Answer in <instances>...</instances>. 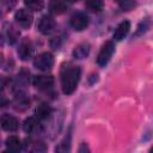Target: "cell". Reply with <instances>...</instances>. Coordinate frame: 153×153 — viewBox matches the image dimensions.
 <instances>
[{
  "label": "cell",
  "instance_id": "cell-1",
  "mask_svg": "<svg viewBox=\"0 0 153 153\" xmlns=\"http://www.w3.org/2000/svg\"><path fill=\"white\" fill-rule=\"evenodd\" d=\"M81 76V69L79 66L71 63L63 65L61 68V87L65 94H72L79 84Z\"/></svg>",
  "mask_w": 153,
  "mask_h": 153
},
{
  "label": "cell",
  "instance_id": "cell-2",
  "mask_svg": "<svg viewBox=\"0 0 153 153\" xmlns=\"http://www.w3.org/2000/svg\"><path fill=\"white\" fill-rule=\"evenodd\" d=\"M24 149L26 153H47V145L37 137H27L24 141Z\"/></svg>",
  "mask_w": 153,
  "mask_h": 153
},
{
  "label": "cell",
  "instance_id": "cell-3",
  "mask_svg": "<svg viewBox=\"0 0 153 153\" xmlns=\"http://www.w3.org/2000/svg\"><path fill=\"white\" fill-rule=\"evenodd\" d=\"M115 51V45L111 41H108L103 44L98 56H97V63L99 67H105L108 65V62L110 61L112 54Z\"/></svg>",
  "mask_w": 153,
  "mask_h": 153
},
{
  "label": "cell",
  "instance_id": "cell-4",
  "mask_svg": "<svg viewBox=\"0 0 153 153\" xmlns=\"http://www.w3.org/2000/svg\"><path fill=\"white\" fill-rule=\"evenodd\" d=\"M33 66L39 71H49L54 66V56L50 53H42L35 57Z\"/></svg>",
  "mask_w": 153,
  "mask_h": 153
},
{
  "label": "cell",
  "instance_id": "cell-5",
  "mask_svg": "<svg viewBox=\"0 0 153 153\" xmlns=\"http://www.w3.org/2000/svg\"><path fill=\"white\" fill-rule=\"evenodd\" d=\"M14 19L17 22V24L24 29H27L31 26L32 22H33V16L32 12L27 8H19L16 14H14Z\"/></svg>",
  "mask_w": 153,
  "mask_h": 153
},
{
  "label": "cell",
  "instance_id": "cell-6",
  "mask_svg": "<svg viewBox=\"0 0 153 153\" xmlns=\"http://www.w3.org/2000/svg\"><path fill=\"white\" fill-rule=\"evenodd\" d=\"M69 23L75 31H82L88 25V17L84 12H76L71 17Z\"/></svg>",
  "mask_w": 153,
  "mask_h": 153
},
{
  "label": "cell",
  "instance_id": "cell-7",
  "mask_svg": "<svg viewBox=\"0 0 153 153\" xmlns=\"http://www.w3.org/2000/svg\"><path fill=\"white\" fill-rule=\"evenodd\" d=\"M37 27L39 30V32H42L43 35H48V33H51L55 27H56V23H55V19L51 17V16H42L38 20V24H37Z\"/></svg>",
  "mask_w": 153,
  "mask_h": 153
},
{
  "label": "cell",
  "instance_id": "cell-8",
  "mask_svg": "<svg viewBox=\"0 0 153 153\" xmlns=\"http://www.w3.org/2000/svg\"><path fill=\"white\" fill-rule=\"evenodd\" d=\"M0 126L6 131H16L19 128V122L14 116L8 114H4L0 117Z\"/></svg>",
  "mask_w": 153,
  "mask_h": 153
},
{
  "label": "cell",
  "instance_id": "cell-9",
  "mask_svg": "<svg viewBox=\"0 0 153 153\" xmlns=\"http://www.w3.org/2000/svg\"><path fill=\"white\" fill-rule=\"evenodd\" d=\"M33 85L41 91H48L54 85V78L51 75H37L33 79Z\"/></svg>",
  "mask_w": 153,
  "mask_h": 153
},
{
  "label": "cell",
  "instance_id": "cell-10",
  "mask_svg": "<svg viewBox=\"0 0 153 153\" xmlns=\"http://www.w3.org/2000/svg\"><path fill=\"white\" fill-rule=\"evenodd\" d=\"M32 53H33V45L30 42V39L29 38L23 39L20 42V44H19V48H18V55H19V57L23 61H26V60H29L32 56Z\"/></svg>",
  "mask_w": 153,
  "mask_h": 153
},
{
  "label": "cell",
  "instance_id": "cell-11",
  "mask_svg": "<svg viewBox=\"0 0 153 153\" xmlns=\"http://www.w3.org/2000/svg\"><path fill=\"white\" fill-rule=\"evenodd\" d=\"M23 129L27 134H37L38 131H41L42 127L36 117H27L23 123Z\"/></svg>",
  "mask_w": 153,
  "mask_h": 153
},
{
  "label": "cell",
  "instance_id": "cell-12",
  "mask_svg": "<svg viewBox=\"0 0 153 153\" xmlns=\"http://www.w3.org/2000/svg\"><path fill=\"white\" fill-rule=\"evenodd\" d=\"M130 30V23L128 20H123L121 22L117 27L115 29V32H114V39L115 41H122L129 32Z\"/></svg>",
  "mask_w": 153,
  "mask_h": 153
},
{
  "label": "cell",
  "instance_id": "cell-13",
  "mask_svg": "<svg viewBox=\"0 0 153 153\" xmlns=\"http://www.w3.org/2000/svg\"><path fill=\"white\" fill-rule=\"evenodd\" d=\"M71 141H72V135H71V130L67 133V135H65V137L60 141V143H57V146L55 147V153H69L71 152Z\"/></svg>",
  "mask_w": 153,
  "mask_h": 153
},
{
  "label": "cell",
  "instance_id": "cell-14",
  "mask_svg": "<svg viewBox=\"0 0 153 153\" xmlns=\"http://www.w3.org/2000/svg\"><path fill=\"white\" fill-rule=\"evenodd\" d=\"M6 147H7V152H10V153H20L22 142L17 136L12 135L6 139Z\"/></svg>",
  "mask_w": 153,
  "mask_h": 153
},
{
  "label": "cell",
  "instance_id": "cell-15",
  "mask_svg": "<svg viewBox=\"0 0 153 153\" xmlns=\"http://www.w3.org/2000/svg\"><path fill=\"white\" fill-rule=\"evenodd\" d=\"M50 114H51V108L47 103H41L35 111L37 120H47L50 116Z\"/></svg>",
  "mask_w": 153,
  "mask_h": 153
},
{
  "label": "cell",
  "instance_id": "cell-16",
  "mask_svg": "<svg viewBox=\"0 0 153 153\" xmlns=\"http://www.w3.org/2000/svg\"><path fill=\"white\" fill-rule=\"evenodd\" d=\"M90 53V45L87 43H80L78 44L73 50V56L75 59H84Z\"/></svg>",
  "mask_w": 153,
  "mask_h": 153
},
{
  "label": "cell",
  "instance_id": "cell-17",
  "mask_svg": "<svg viewBox=\"0 0 153 153\" xmlns=\"http://www.w3.org/2000/svg\"><path fill=\"white\" fill-rule=\"evenodd\" d=\"M67 8H68V5L66 2H62V1H51L49 4L50 12L55 13V14H61V13L66 12Z\"/></svg>",
  "mask_w": 153,
  "mask_h": 153
},
{
  "label": "cell",
  "instance_id": "cell-18",
  "mask_svg": "<svg viewBox=\"0 0 153 153\" xmlns=\"http://www.w3.org/2000/svg\"><path fill=\"white\" fill-rule=\"evenodd\" d=\"M6 35H7V39H8V42H10L11 44L16 43L17 39H18V37H19L18 30H17L12 24L6 25Z\"/></svg>",
  "mask_w": 153,
  "mask_h": 153
},
{
  "label": "cell",
  "instance_id": "cell-19",
  "mask_svg": "<svg viewBox=\"0 0 153 153\" xmlns=\"http://www.w3.org/2000/svg\"><path fill=\"white\" fill-rule=\"evenodd\" d=\"M85 7L91 11V12H99L103 10L104 7V2L99 1V0H92V1H86L85 2Z\"/></svg>",
  "mask_w": 153,
  "mask_h": 153
},
{
  "label": "cell",
  "instance_id": "cell-20",
  "mask_svg": "<svg viewBox=\"0 0 153 153\" xmlns=\"http://www.w3.org/2000/svg\"><path fill=\"white\" fill-rule=\"evenodd\" d=\"M14 104H16V105H18V106H17V109H18V110H24V109H26V108H27L29 102H27V99H26L25 94L19 93V94H17V96H16Z\"/></svg>",
  "mask_w": 153,
  "mask_h": 153
},
{
  "label": "cell",
  "instance_id": "cell-21",
  "mask_svg": "<svg viewBox=\"0 0 153 153\" xmlns=\"http://www.w3.org/2000/svg\"><path fill=\"white\" fill-rule=\"evenodd\" d=\"M25 5L29 7V10H33V11H39L43 8L44 6V2L43 1H25Z\"/></svg>",
  "mask_w": 153,
  "mask_h": 153
},
{
  "label": "cell",
  "instance_id": "cell-22",
  "mask_svg": "<svg viewBox=\"0 0 153 153\" xmlns=\"http://www.w3.org/2000/svg\"><path fill=\"white\" fill-rule=\"evenodd\" d=\"M148 27H149V22H148V20H145V22H142V23L139 25V27H137L136 35H140V33H142V32H146Z\"/></svg>",
  "mask_w": 153,
  "mask_h": 153
},
{
  "label": "cell",
  "instance_id": "cell-23",
  "mask_svg": "<svg viewBox=\"0 0 153 153\" xmlns=\"http://www.w3.org/2000/svg\"><path fill=\"white\" fill-rule=\"evenodd\" d=\"M120 6L123 10H130L135 6V2L134 1H124V2H120Z\"/></svg>",
  "mask_w": 153,
  "mask_h": 153
},
{
  "label": "cell",
  "instance_id": "cell-24",
  "mask_svg": "<svg viewBox=\"0 0 153 153\" xmlns=\"http://www.w3.org/2000/svg\"><path fill=\"white\" fill-rule=\"evenodd\" d=\"M78 153H91V152H90V148H88V146H87V143L82 142V143L79 146Z\"/></svg>",
  "mask_w": 153,
  "mask_h": 153
},
{
  "label": "cell",
  "instance_id": "cell-25",
  "mask_svg": "<svg viewBox=\"0 0 153 153\" xmlns=\"http://www.w3.org/2000/svg\"><path fill=\"white\" fill-rule=\"evenodd\" d=\"M1 42H2V37H1V33H0V44H1Z\"/></svg>",
  "mask_w": 153,
  "mask_h": 153
},
{
  "label": "cell",
  "instance_id": "cell-26",
  "mask_svg": "<svg viewBox=\"0 0 153 153\" xmlns=\"http://www.w3.org/2000/svg\"><path fill=\"white\" fill-rule=\"evenodd\" d=\"M1 153H10V152H1Z\"/></svg>",
  "mask_w": 153,
  "mask_h": 153
}]
</instances>
